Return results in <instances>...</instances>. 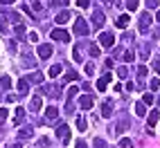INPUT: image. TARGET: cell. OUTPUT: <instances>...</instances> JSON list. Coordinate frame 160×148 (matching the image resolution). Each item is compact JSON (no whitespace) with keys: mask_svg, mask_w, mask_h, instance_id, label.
<instances>
[{"mask_svg":"<svg viewBox=\"0 0 160 148\" xmlns=\"http://www.w3.org/2000/svg\"><path fill=\"white\" fill-rule=\"evenodd\" d=\"M88 31H90V27H88V23H86L83 18H77V20H74V34H77V36H86Z\"/></svg>","mask_w":160,"mask_h":148,"instance_id":"obj_1","label":"cell"},{"mask_svg":"<svg viewBox=\"0 0 160 148\" xmlns=\"http://www.w3.org/2000/svg\"><path fill=\"white\" fill-rule=\"evenodd\" d=\"M57 135H59V139H61L63 144L70 141V128H68L66 123H59V126H57Z\"/></svg>","mask_w":160,"mask_h":148,"instance_id":"obj_2","label":"cell"},{"mask_svg":"<svg viewBox=\"0 0 160 148\" xmlns=\"http://www.w3.org/2000/svg\"><path fill=\"white\" fill-rule=\"evenodd\" d=\"M52 38L54 40H63V43H68L70 40V34L66 29H52Z\"/></svg>","mask_w":160,"mask_h":148,"instance_id":"obj_3","label":"cell"},{"mask_svg":"<svg viewBox=\"0 0 160 148\" xmlns=\"http://www.w3.org/2000/svg\"><path fill=\"white\" fill-rule=\"evenodd\" d=\"M113 43H115V36L108 34V31L99 36V45H102V47H113Z\"/></svg>","mask_w":160,"mask_h":148,"instance_id":"obj_4","label":"cell"},{"mask_svg":"<svg viewBox=\"0 0 160 148\" xmlns=\"http://www.w3.org/2000/svg\"><path fill=\"white\" fill-rule=\"evenodd\" d=\"M111 114H113V101H111V99H106V101L102 103V117L108 119Z\"/></svg>","mask_w":160,"mask_h":148,"instance_id":"obj_5","label":"cell"},{"mask_svg":"<svg viewBox=\"0 0 160 148\" xmlns=\"http://www.w3.org/2000/svg\"><path fill=\"white\" fill-rule=\"evenodd\" d=\"M104 20H106L104 12H99V9H95V12H92V23H95V27H102V25H104Z\"/></svg>","mask_w":160,"mask_h":148,"instance_id":"obj_6","label":"cell"},{"mask_svg":"<svg viewBox=\"0 0 160 148\" xmlns=\"http://www.w3.org/2000/svg\"><path fill=\"white\" fill-rule=\"evenodd\" d=\"M38 56L43 61H48L52 56V45H38Z\"/></svg>","mask_w":160,"mask_h":148,"instance_id":"obj_7","label":"cell"},{"mask_svg":"<svg viewBox=\"0 0 160 148\" xmlns=\"http://www.w3.org/2000/svg\"><path fill=\"white\" fill-rule=\"evenodd\" d=\"M92 103H95V99L90 97V94H86V97H81V99H79V105H81L83 110H90V108H92Z\"/></svg>","mask_w":160,"mask_h":148,"instance_id":"obj_8","label":"cell"},{"mask_svg":"<svg viewBox=\"0 0 160 148\" xmlns=\"http://www.w3.org/2000/svg\"><path fill=\"white\" fill-rule=\"evenodd\" d=\"M149 25H151V16H149V14H142V16H140V25H138V27H140V31H147Z\"/></svg>","mask_w":160,"mask_h":148,"instance_id":"obj_9","label":"cell"},{"mask_svg":"<svg viewBox=\"0 0 160 148\" xmlns=\"http://www.w3.org/2000/svg\"><path fill=\"white\" fill-rule=\"evenodd\" d=\"M70 18H72V16H70V12H66V9H63L61 14H57V18H54V20H57L59 25H66V23H68Z\"/></svg>","mask_w":160,"mask_h":148,"instance_id":"obj_10","label":"cell"},{"mask_svg":"<svg viewBox=\"0 0 160 148\" xmlns=\"http://www.w3.org/2000/svg\"><path fill=\"white\" fill-rule=\"evenodd\" d=\"M111 79H113L111 74H104V76H102V79L97 81V90H99V92H104V88H106V83H108Z\"/></svg>","mask_w":160,"mask_h":148,"instance_id":"obj_11","label":"cell"},{"mask_svg":"<svg viewBox=\"0 0 160 148\" xmlns=\"http://www.w3.org/2000/svg\"><path fill=\"white\" fill-rule=\"evenodd\" d=\"M129 20H131V18H129V16H126V14H124V16H120V18H117V20H115V25H117V27H120V29H124V27H129Z\"/></svg>","mask_w":160,"mask_h":148,"instance_id":"obj_12","label":"cell"},{"mask_svg":"<svg viewBox=\"0 0 160 148\" xmlns=\"http://www.w3.org/2000/svg\"><path fill=\"white\" fill-rule=\"evenodd\" d=\"M27 81L29 83H43V74H41V72H32L27 76Z\"/></svg>","mask_w":160,"mask_h":148,"instance_id":"obj_13","label":"cell"},{"mask_svg":"<svg viewBox=\"0 0 160 148\" xmlns=\"http://www.w3.org/2000/svg\"><path fill=\"white\" fill-rule=\"evenodd\" d=\"M45 117H48V119H52V121H54V119L59 117V110L54 108V105H50V108H45Z\"/></svg>","mask_w":160,"mask_h":148,"instance_id":"obj_14","label":"cell"},{"mask_svg":"<svg viewBox=\"0 0 160 148\" xmlns=\"http://www.w3.org/2000/svg\"><path fill=\"white\" fill-rule=\"evenodd\" d=\"M32 135H34V130H32V128H29V126H27V128H23V130H20V132H18V137H20V139H29V137H32Z\"/></svg>","mask_w":160,"mask_h":148,"instance_id":"obj_15","label":"cell"},{"mask_svg":"<svg viewBox=\"0 0 160 148\" xmlns=\"http://www.w3.org/2000/svg\"><path fill=\"white\" fill-rule=\"evenodd\" d=\"M25 117V108H16V117H14V123H20Z\"/></svg>","mask_w":160,"mask_h":148,"instance_id":"obj_16","label":"cell"},{"mask_svg":"<svg viewBox=\"0 0 160 148\" xmlns=\"http://www.w3.org/2000/svg\"><path fill=\"white\" fill-rule=\"evenodd\" d=\"M18 90H20V92H25V90H29V81H27V76L18 81Z\"/></svg>","mask_w":160,"mask_h":148,"instance_id":"obj_17","label":"cell"},{"mask_svg":"<svg viewBox=\"0 0 160 148\" xmlns=\"http://www.w3.org/2000/svg\"><path fill=\"white\" fill-rule=\"evenodd\" d=\"M59 74H61V65H52L50 67V79H57Z\"/></svg>","mask_w":160,"mask_h":148,"instance_id":"obj_18","label":"cell"},{"mask_svg":"<svg viewBox=\"0 0 160 148\" xmlns=\"http://www.w3.org/2000/svg\"><path fill=\"white\" fill-rule=\"evenodd\" d=\"M72 58H74V61H81V45H74V49H72Z\"/></svg>","mask_w":160,"mask_h":148,"instance_id":"obj_19","label":"cell"},{"mask_svg":"<svg viewBox=\"0 0 160 148\" xmlns=\"http://www.w3.org/2000/svg\"><path fill=\"white\" fill-rule=\"evenodd\" d=\"M124 130H126V119H122L120 123L115 126V135H120V132H124Z\"/></svg>","mask_w":160,"mask_h":148,"instance_id":"obj_20","label":"cell"},{"mask_svg":"<svg viewBox=\"0 0 160 148\" xmlns=\"http://www.w3.org/2000/svg\"><path fill=\"white\" fill-rule=\"evenodd\" d=\"M138 5H140V0H126V7H129V12H135Z\"/></svg>","mask_w":160,"mask_h":148,"instance_id":"obj_21","label":"cell"},{"mask_svg":"<svg viewBox=\"0 0 160 148\" xmlns=\"http://www.w3.org/2000/svg\"><path fill=\"white\" fill-rule=\"evenodd\" d=\"M29 105H32V110H41V97H34Z\"/></svg>","mask_w":160,"mask_h":148,"instance_id":"obj_22","label":"cell"},{"mask_svg":"<svg viewBox=\"0 0 160 148\" xmlns=\"http://www.w3.org/2000/svg\"><path fill=\"white\" fill-rule=\"evenodd\" d=\"M156 123H158V110H153L149 114V126H156Z\"/></svg>","mask_w":160,"mask_h":148,"instance_id":"obj_23","label":"cell"},{"mask_svg":"<svg viewBox=\"0 0 160 148\" xmlns=\"http://www.w3.org/2000/svg\"><path fill=\"white\" fill-rule=\"evenodd\" d=\"M92 146H95V148H108V144H106L104 139H99V137H97V139L92 141Z\"/></svg>","mask_w":160,"mask_h":148,"instance_id":"obj_24","label":"cell"},{"mask_svg":"<svg viewBox=\"0 0 160 148\" xmlns=\"http://www.w3.org/2000/svg\"><path fill=\"white\" fill-rule=\"evenodd\" d=\"M144 112H147L144 110V103H135V114H138V117H142Z\"/></svg>","mask_w":160,"mask_h":148,"instance_id":"obj_25","label":"cell"},{"mask_svg":"<svg viewBox=\"0 0 160 148\" xmlns=\"http://www.w3.org/2000/svg\"><path fill=\"white\" fill-rule=\"evenodd\" d=\"M74 5H77L79 9H88V7H90V0H77Z\"/></svg>","mask_w":160,"mask_h":148,"instance_id":"obj_26","label":"cell"},{"mask_svg":"<svg viewBox=\"0 0 160 148\" xmlns=\"http://www.w3.org/2000/svg\"><path fill=\"white\" fill-rule=\"evenodd\" d=\"M14 31H16V36H25V25H20V23H18V25L14 27Z\"/></svg>","mask_w":160,"mask_h":148,"instance_id":"obj_27","label":"cell"},{"mask_svg":"<svg viewBox=\"0 0 160 148\" xmlns=\"http://www.w3.org/2000/svg\"><path fill=\"white\" fill-rule=\"evenodd\" d=\"M77 92H79V90H77V86H72V88L68 90V101H72L74 97H77Z\"/></svg>","mask_w":160,"mask_h":148,"instance_id":"obj_28","label":"cell"},{"mask_svg":"<svg viewBox=\"0 0 160 148\" xmlns=\"http://www.w3.org/2000/svg\"><path fill=\"white\" fill-rule=\"evenodd\" d=\"M77 128L83 132V130H86V119H83V117H77Z\"/></svg>","mask_w":160,"mask_h":148,"instance_id":"obj_29","label":"cell"},{"mask_svg":"<svg viewBox=\"0 0 160 148\" xmlns=\"http://www.w3.org/2000/svg\"><path fill=\"white\" fill-rule=\"evenodd\" d=\"M32 9H34V12H43V2H41V0H34V2H32Z\"/></svg>","mask_w":160,"mask_h":148,"instance_id":"obj_30","label":"cell"},{"mask_svg":"<svg viewBox=\"0 0 160 148\" xmlns=\"http://www.w3.org/2000/svg\"><path fill=\"white\" fill-rule=\"evenodd\" d=\"M144 5H147L149 9H156V7L160 5V0H144Z\"/></svg>","mask_w":160,"mask_h":148,"instance_id":"obj_31","label":"cell"},{"mask_svg":"<svg viewBox=\"0 0 160 148\" xmlns=\"http://www.w3.org/2000/svg\"><path fill=\"white\" fill-rule=\"evenodd\" d=\"M77 79H79L77 72H68V74H66V81H77Z\"/></svg>","mask_w":160,"mask_h":148,"instance_id":"obj_32","label":"cell"},{"mask_svg":"<svg viewBox=\"0 0 160 148\" xmlns=\"http://www.w3.org/2000/svg\"><path fill=\"white\" fill-rule=\"evenodd\" d=\"M0 83H2V88H12V79H9V76H2Z\"/></svg>","mask_w":160,"mask_h":148,"instance_id":"obj_33","label":"cell"},{"mask_svg":"<svg viewBox=\"0 0 160 148\" xmlns=\"http://www.w3.org/2000/svg\"><path fill=\"white\" fill-rule=\"evenodd\" d=\"M0 29H2L5 34H7V29H9V27H7V18H5V16H0Z\"/></svg>","mask_w":160,"mask_h":148,"instance_id":"obj_34","label":"cell"},{"mask_svg":"<svg viewBox=\"0 0 160 148\" xmlns=\"http://www.w3.org/2000/svg\"><path fill=\"white\" fill-rule=\"evenodd\" d=\"M124 61H126V63L135 61V54H133V52H124Z\"/></svg>","mask_w":160,"mask_h":148,"instance_id":"obj_35","label":"cell"},{"mask_svg":"<svg viewBox=\"0 0 160 148\" xmlns=\"http://www.w3.org/2000/svg\"><path fill=\"white\" fill-rule=\"evenodd\" d=\"M117 76H120V79L129 76V70H126V67H120V70H117Z\"/></svg>","mask_w":160,"mask_h":148,"instance_id":"obj_36","label":"cell"},{"mask_svg":"<svg viewBox=\"0 0 160 148\" xmlns=\"http://www.w3.org/2000/svg\"><path fill=\"white\" fill-rule=\"evenodd\" d=\"M7 114H9V110H5V108H0V123H2V121L7 119Z\"/></svg>","mask_w":160,"mask_h":148,"instance_id":"obj_37","label":"cell"},{"mask_svg":"<svg viewBox=\"0 0 160 148\" xmlns=\"http://www.w3.org/2000/svg\"><path fill=\"white\" fill-rule=\"evenodd\" d=\"M142 103H153V94H144V99H142Z\"/></svg>","mask_w":160,"mask_h":148,"instance_id":"obj_38","label":"cell"},{"mask_svg":"<svg viewBox=\"0 0 160 148\" xmlns=\"http://www.w3.org/2000/svg\"><path fill=\"white\" fill-rule=\"evenodd\" d=\"M90 54L92 56H99V47L97 45H90Z\"/></svg>","mask_w":160,"mask_h":148,"instance_id":"obj_39","label":"cell"},{"mask_svg":"<svg viewBox=\"0 0 160 148\" xmlns=\"http://www.w3.org/2000/svg\"><path fill=\"white\" fill-rule=\"evenodd\" d=\"M138 76H147V67H144V65L138 67Z\"/></svg>","mask_w":160,"mask_h":148,"instance_id":"obj_40","label":"cell"},{"mask_svg":"<svg viewBox=\"0 0 160 148\" xmlns=\"http://www.w3.org/2000/svg\"><path fill=\"white\" fill-rule=\"evenodd\" d=\"M158 88H160V79H153L151 81V90H158Z\"/></svg>","mask_w":160,"mask_h":148,"instance_id":"obj_41","label":"cell"},{"mask_svg":"<svg viewBox=\"0 0 160 148\" xmlns=\"http://www.w3.org/2000/svg\"><path fill=\"white\" fill-rule=\"evenodd\" d=\"M120 146H122V148H131V139H122Z\"/></svg>","mask_w":160,"mask_h":148,"instance_id":"obj_42","label":"cell"},{"mask_svg":"<svg viewBox=\"0 0 160 148\" xmlns=\"http://www.w3.org/2000/svg\"><path fill=\"white\" fill-rule=\"evenodd\" d=\"M29 40H32V43H38V34H36V31H32V34H29Z\"/></svg>","mask_w":160,"mask_h":148,"instance_id":"obj_43","label":"cell"},{"mask_svg":"<svg viewBox=\"0 0 160 148\" xmlns=\"http://www.w3.org/2000/svg\"><path fill=\"white\" fill-rule=\"evenodd\" d=\"M52 5H57V7H61V5H63V7H66L68 2H66V0H52Z\"/></svg>","mask_w":160,"mask_h":148,"instance_id":"obj_44","label":"cell"},{"mask_svg":"<svg viewBox=\"0 0 160 148\" xmlns=\"http://www.w3.org/2000/svg\"><path fill=\"white\" fill-rule=\"evenodd\" d=\"M95 72V65H92V63H88V65H86V74H92Z\"/></svg>","mask_w":160,"mask_h":148,"instance_id":"obj_45","label":"cell"},{"mask_svg":"<svg viewBox=\"0 0 160 148\" xmlns=\"http://www.w3.org/2000/svg\"><path fill=\"white\" fill-rule=\"evenodd\" d=\"M2 5H12V2H16V0H0Z\"/></svg>","mask_w":160,"mask_h":148,"instance_id":"obj_46","label":"cell"},{"mask_svg":"<svg viewBox=\"0 0 160 148\" xmlns=\"http://www.w3.org/2000/svg\"><path fill=\"white\" fill-rule=\"evenodd\" d=\"M77 148H88V146L83 144V141H77Z\"/></svg>","mask_w":160,"mask_h":148,"instance_id":"obj_47","label":"cell"},{"mask_svg":"<svg viewBox=\"0 0 160 148\" xmlns=\"http://www.w3.org/2000/svg\"><path fill=\"white\" fill-rule=\"evenodd\" d=\"M106 2H111V5H115V2H120V0H106Z\"/></svg>","mask_w":160,"mask_h":148,"instance_id":"obj_48","label":"cell"},{"mask_svg":"<svg viewBox=\"0 0 160 148\" xmlns=\"http://www.w3.org/2000/svg\"><path fill=\"white\" fill-rule=\"evenodd\" d=\"M156 18H158V20H160V12H158V16H156Z\"/></svg>","mask_w":160,"mask_h":148,"instance_id":"obj_49","label":"cell"},{"mask_svg":"<svg viewBox=\"0 0 160 148\" xmlns=\"http://www.w3.org/2000/svg\"><path fill=\"white\" fill-rule=\"evenodd\" d=\"M158 105H160V101H158Z\"/></svg>","mask_w":160,"mask_h":148,"instance_id":"obj_50","label":"cell"}]
</instances>
